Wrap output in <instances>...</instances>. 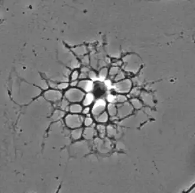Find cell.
<instances>
[{
  "mask_svg": "<svg viewBox=\"0 0 195 193\" xmlns=\"http://www.w3.org/2000/svg\"><path fill=\"white\" fill-rule=\"evenodd\" d=\"M95 101V95L92 92L86 93L84 98L82 101L83 105L85 107H89Z\"/></svg>",
  "mask_w": 195,
  "mask_h": 193,
  "instance_id": "9c48e42d",
  "label": "cell"
},
{
  "mask_svg": "<svg viewBox=\"0 0 195 193\" xmlns=\"http://www.w3.org/2000/svg\"><path fill=\"white\" fill-rule=\"evenodd\" d=\"M93 122H94L93 118L90 116H86L84 119L83 124H84L85 127H90L92 125Z\"/></svg>",
  "mask_w": 195,
  "mask_h": 193,
  "instance_id": "cb8c5ba5",
  "label": "cell"
},
{
  "mask_svg": "<svg viewBox=\"0 0 195 193\" xmlns=\"http://www.w3.org/2000/svg\"><path fill=\"white\" fill-rule=\"evenodd\" d=\"M49 86L52 88V89H57L58 84L54 82H49Z\"/></svg>",
  "mask_w": 195,
  "mask_h": 193,
  "instance_id": "d6a6232c",
  "label": "cell"
},
{
  "mask_svg": "<svg viewBox=\"0 0 195 193\" xmlns=\"http://www.w3.org/2000/svg\"><path fill=\"white\" fill-rule=\"evenodd\" d=\"M80 71H81L82 73H88L89 71V69L87 68V67L85 66V67H82V68L81 69Z\"/></svg>",
  "mask_w": 195,
  "mask_h": 193,
  "instance_id": "836d02e7",
  "label": "cell"
},
{
  "mask_svg": "<svg viewBox=\"0 0 195 193\" xmlns=\"http://www.w3.org/2000/svg\"><path fill=\"white\" fill-rule=\"evenodd\" d=\"M83 129V128H78L72 130L71 132V137L73 140H78L82 137Z\"/></svg>",
  "mask_w": 195,
  "mask_h": 193,
  "instance_id": "7c38bea8",
  "label": "cell"
},
{
  "mask_svg": "<svg viewBox=\"0 0 195 193\" xmlns=\"http://www.w3.org/2000/svg\"><path fill=\"white\" fill-rule=\"evenodd\" d=\"M130 103L132 105L134 109L140 110L143 107V102L141 101L136 97H133L130 100Z\"/></svg>",
  "mask_w": 195,
  "mask_h": 193,
  "instance_id": "5bb4252c",
  "label": "cell"
},
{
  "mask_svg": "<svg viewBox=\"0 0 195 193\" xmlns=\"http://www.w3.org/2000/svg\"><path fill=\"white\" fill-rule=\"evenodd\" d=\"M106 133L110 137H113L117 134V130L112 125H108L107 127Z\"/></svg>",
  "mask_w": 195,
  "mask_h": 193,
  "instance_id": "ac0fdd59",
  "label": "cell"
},
{
  "mask_svg": "<svg viewBox=\"0 0 195 193\" xmlns=\"http://www.w3.org/2000/svg\"><path fill=\"white\" fill-rule=\"evenodd\" d=\"M77 87L84 91L85 93H90L94 89V83L90 80H81L79 81Z\"/></svg>",
  "mask_w": 195,
  "mask_h": 193,
  "instance_id": "52a82bcc",
  "label": "cell"
},
{
  "mask_svg": "<svg viewBox=\"0 0 195 193\" xmlns=\"http://www.w3.org/2000/svg\"><path fill=\"white\" fill-rule=\"evenodd\" d=\"M83 110V107L79 103H72L69 105V111L71 114H79L82 113Z\"/></svg>",
  "mask_w": 195,
  "mask_h": 193,
  "instance_id": "8fae6325",
  "label": "cell"
},
{
  "mask_svg": "<svg viewBox=\"0 0 195 193\" xmlns=\"http://www.w3.org/2000/svg\"><path fill=\"white\" fill-rule=\"evenodd\" d=\"M108 73H109V70L107 68H106V67L105 68L102 69L98 73V78L101 80H105L108 75Z\"/></svg>",
  "mask_w": 195,
  "mask_h": 193,
  "instance_id": "ffe728a7",
  "label": "cell"
},
{
  "mask_svg": "<svg viewBox=\"0 0 195 193\" xmlns=\"http://www.w3.org/2000/svg\"><path fill=\"white\" fill-rule=\"evenodd\" d=\"M79 74H80V73L78 70H74L71 74V77H70L71 81L78 80V79H79Z\"/></svg>",
  "mask_w": 195,
  "mask_h": 193,
  "instance_id": "d4e9b609",
  "label": "cell"
},
{
  "mask_svg": "<svg viewBox=\"0 0 195 193\" xmlns=\"http://www.w3.org/2000/svg\"><path fill=\"white\" fill-rule=\"evenodd\" d=\"M73 52L75 53L76 55H85L87 51H86V48L85 46H80L78 47L75 48H73Z\"/></svg>",
  "mask_w": 195,
  "mask_h": 193,
  "instance_id": "e0dca14e",
  "label": "cell"
},
{
  "mask_svg": "<svg viewBox=\"0 0 195 193\" xmlns=\"http://www.w3.org/2000/svg\"><path fill=\"white\" fill-rule=\"evenodd\" d=\"M65 115V112L62 110H56L53 115L52 118L53 121H58L63 118Z\"/></svg>",
  "mask_w": 195,
  "mask_h": 193,
  "instance_id": "9a60e30c",
  "label": "cell"
},
{
  "mask_svg": "<svg viewBox=\"0 0 195 193\" xmlns=\"http://www.w3.org/2000/svg\"><path fill=\"white\" fill-rule=\"evenodd\" d=\"M133 83L131 80L125 79L121 81L116 82L113 85L114 90L118 94H128L131 90Z\"/></svg>",
  "mask_w": 195,
  "mask_h": 193,
  "instance_id": "3957f363",
  "label": "cell"
},
{
  "mask_svg": "<svg viewBox=\"0 0 195 193\" xmlns=\"http://www.w3.org/2000/svg\"><path fill=\"white\" fill-rule=\"evenodd\" d=\"M119 71H120V70H119V67L113 66L109 69L108 74L110 76H115Z\"/></svg>",
  "mask_w": 195,
  "mask_h": 193,
  "instance_id": "7402d4cb",
  "label": "cell"
},
{
  "mask_svg": "<svg viewBox=\"0 0 195 193\" xmlns=\"http://www.w3.org/2000/svg\"><path fill=\"white\" fill-rule=\"evenodd\" d=\"M84 117L76 114H69L64 117V123L67 127L70 129H76L82 127L84 122Z\"/></svg>",
  "mask_w": 195,
  "mask_h": 193,
  "instance_id": "7a4b0ae2",
  "label": "cell"
},
{
  "mask_svg": "<svg viewBox=\"0 0 195 193\" xmlns=\"http://www.w3.org/2000/svg\"><path fill=\"white\" fill-rule=\"evenodd\" d=\"M115 100H116V102L120 104V103H123V102L127 101L128 98L126 95L124 94H119L115 96Z\"/></svg>",
  "mask_w": 195,
  "mask_h": 193,
  "instance_id": "44dd1931",
  "label": "cell"
},
{
  "mask_svg": "<svg viewBox=\"0 0 195 193\" xmlns=\"http://www.w3.org/2000/svg\"><path fill=\"white\" fill-rule=\"evenodd\" d=\"M107 107V101L102 98H99L96 100L93 105L91 110V113L94 116V118L98 117L101 114L105 111Z\"/></svg>",
  "mask_w": 195,
  "mask_h": 193,
  "instance_id": "8992f818",
  "label": "cell"
},
{
  "mask_svg": "<svg viewBox=\"0 0 195 193\" xmlns=\"http://www.w3.org/2000/svg\"><path fill=\"white\" fill-rule=\"evenodd\" d=\"M96 133L97 131L95 130L94 126L93 127L92 125L90 127H86L83 130L82 137L86 140H90L95 137Z\"/></svg>",
  "mask_w": 195,
  "mask_h": 193,
  "instance_id": "ba28073f",
  "label": "cell"
},
{
  "mask_svg": "<svg viewBox=\"0 0 195 193\" xmlns=\"http://www.w3.org/2000/svg\"><path fill=\"white\" fill-rule=\"evenodd\" d=\"M109 116L107 112V111H104L102 114H101L98 117L95 118L94 119L96 120V122L100 123V124H104L108 122L109 120Z\"/></svg>",
  "mask_w": 195,
  "mask_h": 193,
  "instance_id": "4fadbf2b",
  "label": "cell"
},
{
  "mask_svg": "<svg viewBox=\"0 0 195 193\" xmlns=\"http://www.w3.org/2000/svg\"><path fill=\"white\" fill-rule=\"evenodd\" d=\"M130 94L131 95L133 96V97H135L137 95H138L139 94H140V91H139L137 89H131V90L130 91Z\"/></svg>",
  "mask_w": 195,
  "mask_h": 193,
  "instance_id": "83f0119b",
  "label": "cell"
},
{
  "mask_svg": "<svg viewBox=\"0 0 195 193\" xmlns=\"http://www.w3.org/2000/svg\"><path fill=\"white\" fill-rule=\"evenodd\" d=\"M82 64L83 65H88L89 64V57H88V56L86 55V56L83 57L82 58Z\"/></svg>",
  "mask_w": 195,
  "mask_h": 193,
  "instance_id": "f1b7e54d",
  "label": "cell"
},
{
  "mask_svg": "<svg viewBox=\"0 0 195 193\" xmlns=\"http://www.w3.org/2000/svg\"><path fill=\"white\" fill-rule=\"evenodd\" d=\"M117 117L119 119L124 118L131 115L134 111V108L129 102L126 101L123 103L118 104L117 105Z\"/></svg>",
  "mask_w": 195,
  "mask_h": 193,
  "instance_id": "277c9868",
  "label": "cell"
},
{
  "mask_svg": "<svg viewBox=\"0 0 195 193\" xmlns=\"http://www.w3.org/2000/svg\"><path fill=\"white\" fill-rule=\"evenodd\" d=\"M44 98L50 102H60L63 98V93L58 89H50L46 91L44 94Z\"/></svg>",
  "mask_w": 195,
  "mask_h": 193,
  "instance_id": "5b68a950",
  "label": "cell"
},
{
  "mask_svg": "<svg viewBox=\"0 0 195 193\" xmlns=\"http://www.w3.org/2000/svg\"><path fill=\"white\" fill-rule=\"evenodd\" d=\"M69 102L65 98H62V100L60 101V109L64 111H68L69 108Z\"/></svg>",
  "mask_w": 195,
  "mask_h": 193,
  "instance_id": "d6986e66",
  "label": "cell"
},
{
  "mask_svg": "<svg viewBox=\"0 0 195 193\" xmlns=\"http://www.w3.org/2000/svg\"><path fill=\"white\" fill-rule=\"evenodd\" d=\"M78 83H79V81H78V80L72 81H71V82L70 83L69 85L71 87H78Z\"/></svg>",
  "mask_w": 195,
  "mask_h": 193,
  "instance_id": "1f68e13d",
  "label": "cell"
},
{
  "mask_svg": "<svg viewBox=\"0 0 195 193\" xmlns=\"http://www.w3.org/2000/svg\"><path fill=\"white\" fill-rule=\"evenodd\" d=\"M125 79V74L123 71H119L114 77V81L116 82H118L121 81Z\"/></svg>",
  "mask_w": 195,
  "mask_h": 193,
  "instance_id": "603a6c76",
  "label": "cell"
},
{
  "mask_svg": "<svg viewBox=\"0 0 195 193\" xmlns=\"http://www.w3.org/2000/svg\"><path fill=\"white\" fill-rule=\"evenodd\" d=\"M69 83H62L60 84H58V87L57 89L59 90H66L69 88Z\"/></svg>",
  "mask_w": 195,
  "mask_h": 193,
  "instance_id": "484cf974",
  "label": "cell"
},
{
  "mask_svg": "<svg viewBox=\"0 0 195 193\" xmlns=\"http://www.w3.org/2000/svg\"><path fill=\"white\" fill-rule=\"evenodd\" d=\"M96 131L98 132L101 137H104L106 134L107 127L105 126L103 124H99L96 125Z\"/></svg>",
  "mask_w": 195,
  "mask_h": 193,
  "instance_id": "2e32d148",
  "label": "cell"
},
{
  "mask_svg": "<svg viewBox=\"0 0 195 193\" xmlns=\"http://www.w3.org/2000/svg\"><path fill=\"white\" fill-rule=\"evenodd\" d=\"M86 93L79 88L71 87L64 94V98L69 102L79 103L84 98Z\"/></svg>",
  "mask_w": 195,
  "mask_h": 193,
  "instance_id": "6da1fadb",
  "label": "cell"
},
{
  "mask_svg": "<svg viewBox=\"0 0 195 193\" xmlns=\"http://www.w3.org/2000/svg\"><path fill=\"white\" fill-rule=\"evenodd\" d=\"M90 111V108L89 107H85L84 108H83L82 113L85 115H88Z\"/></svg>",
  "mask_w": 195,
  "mask_h": 193,
  "instance_id": "4dcf8cb0",
  "label": "cell"
},
{
  "mask_svg": "<svg viewBox=\"0 0 195 193\" xmlns=\"http://www.w3.org/2000/svg\"><path fill=\"white\" fill-rule=\"evenodd\" d=\"M88 77L90 80H94L98 79L97 74L94 71H89L88 73Z\"/></svg>",
  "mask_w": 195,
  "mask_h": 193,
  "instance_id": "4316f807",
  "label": "cell"
},
{
  "mask_svg": "<svg viewBox=\"0 0 195 193\" xmlns=\"http://www.w3.org/2000/svg\"><path fill=\"white\" fill-rule=\"evenodd\" d=\"M107 112L109 116L111 118H116L117 114V105L114 103H109L107 105Z\"/></svg>",
  "mask_w": 195,
  "mask_h": 193,
  "instance_id": "30bf717a",
  "label": "cell"
},
{
  "mask_svg": "<svg viewBox=\"0 0 195 193\" xmlns=\"http://www.w3.org/2000/svg\"><path fill=\"white\" fill-rule=\"evenodd\" d=\"M87 77H88V73H80L79 74V79L81 80H85L86 79Z\"/></svg>",
  "mask_w": 195,
  "mask_h": 193,
  "instance_id": "f546056e",
  "label": "cell"
}]
</instances>
